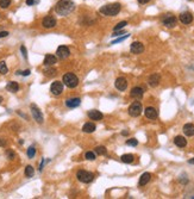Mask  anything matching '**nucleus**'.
Returning <instances> with one entry per match:
<instances>
[{"mask_svg": "<svg viewBox=\"0 0 194 199\" xmlns=\"http://www.w3.org/2000/svg\"><path fill=\"white\" fill-rule=\"evenodd\" d=\"M74 8L73 0H60L55 6V12L60 15H68L74 11Z\"/></svg>", "mask_w": 194, "mask_h": 199, "instance_id": "nucleus-1", "label": "nucleus"}, {"mask_svg": "<svg viewBox=\"0 0 194 199\" xmlns=\"http://www.w3.org/2000/svg\"><path fill=\"white\" fill-rule=\"evenodd\" d=\"M120 8H122V5L119 2H113V4H107L105 6L99 10L101 15H107V17H112V15H116L120 12Z\"/></svg>", "mask_w": 194, "mask_h": 199, "instance_id": "nucleus-2", "label": "nucleus"}, {"mask_svg": "<svg viewBox=\"0 0 194 199\" xmlns=\"http://www.w3.org/2000/svg\"><path fill=\"white\" fill-rule=\"evenodd\" d=\"M63 84L69 88H75L79 85V79L74 73H66L63 75Z\"/></svg>", "mask_w": 194, "mask_h": 199, "instance_id": "nucleus-3", "label": "nucleus"}, {"mask_svg": "<svg viewBox=\"0 0 194 199\" xmlns=\"http://www.w3.org/2000/svg\"><path fill=\"white\" fill-rule=\"evenodd\" d=\"M76 178H78L79 181H81L84 184H89V183L93 181L94 174L91 173V172H87V170L81 169V170H79L78 173H76Z\"/></svg>", "mask_w": 194, "mask_h": 199, "instance_id": "nucleus-4", "label": "nucleus"}, {"mask_svg": "<svg viewBox=\"0 0 194 199\" xmlns=\"http://www.w3.org/2000/svg\"><path fill=\"white\" fill-rule=\"evenodd\" d=\"M142 104H140V101H135V103H132L130 107H129V115L131 116V117H138L140 116L142 113Z\"/></svg>", "mask_w": 194, "mask_h": 199, "instance_id": "nucleus-5", "label": "nucleus"}, {"mask_svg": "<svg viewBox=\"0 0 194 199\" xmlns=\"http://www.w3.org/2000/svg\"><path fill=\"white\" fill-rule=\"evenodd\" d=\"M42 26L45 28V29H53L56 26V19L51 15H47L42 20Z\"/></svg>", "mask_w": 194, "mask_h": 199, "instance_id": "nucleus-6", "label": "nucleus"}, {"mask_svg": "<svg viewBox=\"0 0 194 199\" xmlns=\"http://www.w3.org/2000/svg\"><path fill=\"white\" fill-rule=\"evenodd\" d=\"M162 23L167 28H174L176 25V18L173 15H166L162 18Z\"/></svg>", "mask_w": 194, "mask_h": 199, "instance_id": "nucleus-7", "label": "nucleus"}, {"mask_svg": "<svg viewBox=\"0 0 194 199\" xmlns=\"http://www.w3.org/2000/svg\"><path fill=\"white\" fill-rule=\"evenodd\" d=\"M30 107H31V112H32L33 118H35V121L38 123V124H42V123H43V115H42L41 110H39L35 104H32Z\"/></svg>", "mask_w": 194, "mask_h": 199, "instance_id": "nucleus-8", "label": "nucleus"}, {"mask_svg": "<svg viewBox=\"0 0 194 199\" xmlns=\"http://www.w3.org/2000/svg\"><path fill=\"white\" fill-rule=\"evenodd\" d=\"M50 92L54 95H60L63 92V84L61 81H54L50 87Z\"/></svg>", "mask_w": 194, "mask_h": 199, "instance_id": "nucleus-9", "label": "nucleus"}, {"mask_svg": "<svg viewBox=\"0 0 194 199\" xmlns=\"http://www.w3.org/2000/svg\"><path fill=\"white\" fill-rule=\"evenodd\" d=\"M56 55H57V57H60V59H67L68 56L70 55V50L68 46H60L57 48V50H56Z\"/></svg>", "mask_w": 194, "mask_h": 199, "instance_id": "nucleus-10", "label": "nucleus"}, {"mask_svg": "<svg viewBox=\"0 0 194 199\" xmlns=\"http://www.w3.org/2000/svg\"><path fill=\"white\" fill-rule=\"evenodd\" d=\"M114 86H116V88L118 90V91H125V90H126V87H127V81H126V79H125V77H120L116 80Z\"/></svg>", "mask_w": 194, "mask_h": 199, "instance_id": "nucleus-11", "label": "nucleus"}, {"mask_svg": "<svg viewBox=\"0 0 194 199\" xmlns=\"http://www.w3.org/2000/svg\"><path fill=\"white\" fill-rule=\"evenodd\" d=\"M160 80H161V77H160V74H157V73H154V74H151L149 79H148V84L150 87H156V86H158L160 84Z\"/></svg>", "mask_w": 194, "mask_h": 199, "instance_id": "nucleus-12", "label": "nucleus"}, {"mask_svg": "<svg viewBox=\"0 0 194 199\" xmlns=\"http://www.w3.org/2000/svg\"><path fill=\"white\" fill-rule=\"evenodd\" d=\"M130 50L132 54H142L144 51V46L140 42H133L130 46Z\"/></svg>", "mask_w": 194, "mask_h": 199, "instance_id": "nucleus-13", "label": "nucleus"}, {"mask_svg": "<svg viewBox=\"0 0 194 199\" xmlns=\"http://www.w3.org/2000/svg\"><path fill=\"white\" fill-rule=\"evenodd\" d=\"M180 22L182 24H191L193 22V15L191 12H183V13H181L180 15Z\"/></svg>", "mask_w": 194, "mask_h": 199, "instance_id": "nucleus-14", "label": "nucleus"}, {"mask_svg": "<svg viewBox=\"0 0 194 199\" xmlns=\"http://www.w3.org/2000/svg\"><path fill=\"white\" fill-rule=\"evenodd\" d=\"M144 115H145V117L149 118V119H156V118H157V111H156L155 107L149 106L144 110Z\"/></svg>", "mask_w": 194, "mask_h": 199, "instance_id": "nucleus-15", "label": "nucleus"}, {"mask_svg": "<svg viewBox=\"0 0 194 199\" xmlns=\"http://www.w3.org/2000/svg\"><path fill=\"white\" fill-rule=\"evenodd\" d=\"M88 117L92 119V121H100L104 118V115L101 113L100 111H98V110H91V111H88Z\"/></svg>", "mask_w": 194, "mask_h": 199, "instance_id": "nucleus-16", "label": "nucleus"}, {"mask_svg": "<svg viewBox=\"0 0 194 199\" xmlns=\"http://www.w3.org/2000/svg\"><path fill=\"white\" fill-rule=\"evenodd\" d=\"M143 94H144V90L142 87H133L131 90V93H130L132 98H136V99H140L143 97Z\"/></svg>", "mask_w": 194, "mask_h": 199, "instance_id": "nucleus-17", "label": "nucleus"}, {"mask_svg": "<svg viewBox=\"0 0 194 199\" xmlns=\"http://www.w3.org/2000/svg\"><path fill=\"white\" fill-rule=\"evenodd\" d=\"M80 104H81V99H80V98H71V99L66 100V105L69 107V108L78 107Z\"/></svg>", "mask_w": 194, "mask_h": 199, "instance_id": "nucleus-18", "label": "nucleus"}, {"mask_svg": "<svg viewBox=\"0 0 194 199\" xmlns=\"http://www.w3.org/2000/svg\"><path fill=\"white\" fill-rule=\"evenodd\" d=\"M150 179H151V174L150 173H143L140 178V181H138V185L140 186H145V185L150 181Z\"/></svg>", "mask_w": 194, "mask_h": 199, "instance_id": "nucleus-19", "label": "nucleus"}, {"mask_svg": "<svg viewBox=\"0 0 194 199\" xmlns=\"http://www.w3.org/2000/svg\"><path fill=\"white\" fill-rule=\"evenodd\" d=\"M174 143L179 148H185L187 146V139L185 137H182V136H176L174 138Z\"/></svg>", "mask_w": 194, "mask_h": 199, "instance_id": "nucleus-20", "label": "nucleus"}, {"mask_svg": "<svg viewBox=\"0 0 194 199\" xmlns=\"http://www.w3.org/2000/svg\"><path fill=\"white\" fill-rule=\"evenodd\" d=\"M6 90H7L8 92L16 93L19 91V85H18V82H16V81H10V82L6 85Z\"/></svg>", "mask_w": 194, "mask_h": 199, "instance_id": "nucleus-21", "label": "nucleus"}, {"mask_svg": "<svg viewBox=\"0 0 194 199\" xmlns=\"http://www.w3.org/2000/svg\"><path fill=\"white\" fill-rule=\"evenodd\" d=\"M183 132H185V135L186 136H194V125L193 124H191V123H188V124H185L183 125Z\"/></svg>", "mask_w": 194, "mask_h": 199, "instance_id": "nucleus-22", "label": "nucleus"}, {"mask_svg": "<svg viewBox=\"0 0 194 199\" xmlns=\"http://www.w3.org/2000/svg\"><path fill=\"white\" fill-rule=\"evenodd\" d=\"M56 61H57L56 56L50 55V54H48L47 56L44 57V64H45V66H54L55 63H56Z\"/></svg>", "mask_w": 194, "mask_h": 199, "instance_id": "nucleus-23", "label": "nucleus"}, {"mask_svg": "<svg viewBox=\"0 0 194 199\" xmlns=\"http://www.w3.org/2000/svg\"><path fill=\"white\" fill-rule=\"evenodd\" d=\"M95 129H97L95 124H93V123H91V122H88V123H86L85 125H84V128H82V131H84V132H87V134H91V132H94V131H95Z\"/></svg>", "mask_w": 194, "mask_h": 199, "instance_id": "nucleus-24", "label": "nucleus"}, {"mask_svg": "<svg viewBox=\"0 0 194 199\" xmlns=\"http://www.w3.org/2000/svg\"><path fill=\"white\" fill-rule=\"evenodd\" d=\"M120 159L124 163H132L133 160H135V156L132 154H124V155H122Z\"/></svg>", "mask_w": 194, "mask_h": 199, "instance_id": "nucleus-25", "label": "nucleus"}, {"mask_svg": "<svg viewBox=\"0 0 194 199\" xmlns=\"http://www.w3.org/2000/svg\"><path fill=\"white\" fill-rule=\"evenodd\" d=\"M7 72H8V68L7 66H6V63H5V61H1L0 62V74L5 75V74H7Z\"/></svg>", "mask_w": 194, "mask_h": 199, "instance_id": "nucleus-26", "label": "nucleus"}, {"mask_svg": "<svg viewBox=\"0 0 194 199\" xmlns=\"http://www.w3.org/2000/svg\"><path fill=\"white\" fill-rule=\"evenodd\" d=\"M33 173H35V169L32 166H26V168H25V176H28V178H31L33 175Z\"/></svg>", "mask_w": 194, "mask_h": 199, "instance_id": "nucleus-27", "label": "nucleus"}, {"mask_svg": "<svg viewBox=\"0 0 194 199\" xmlns=\"http://www.w3.org/2000/svg\"><path fill=\"white\" fill-rule=\"evenodd\" d=\"M94 150H95V153L99 154V155H105V154L107 153L106 148H105V147H102V146H98Z\"/></svg>", "mask_w": 194, "mask_h": 199, "instance_id": "nucleus-28", "label": "nucleus"}, {"mask_svg": "<svg viewBox=\"0 0 194 199\" xmlns=\"http://www.w3.org/2000/svg\"><path fill=\"white\" fill-rule=\"evenodd\" d=\"M26 154H28V157H29V159L35 157V155H36V148H35V147H30V148L28 149Z\"/></svg>", "mask_w": 194, "mask_h": 199, "instance_id": "nucleus-29", "label": "nucleus"}, {"mask_svg": "<svg viewBox=\"0 0 194 199\" xmlns=\"http://www.w3.org/2000/svg\"><path fill=\"white\" fill-rule=\"evenodd\" d=\"M11 5V0H0V7L7 8Z\"/></svg>", "mask_w": 194, "mask_h": 199, "instance_id": "nucleus-30", "label": "nucleus"}, {"mask_svg": "<svg viewBox=\"0 0 194 199\" xmlns=\"http://www.w3.org/2000/svg\"><path fill=\"white\" fill-rule=\"evenodd\" d=\"M126 25H127V22H120V23H118L116 25V26H114V29H113V30L114 31H118V30H120V29H123V28H125V26H126Z\"/></svg>", "mask_w": 194, "mask_h": 199, "instance_id": "nucleus-31", "label": "nucleus"}, {"mask_svg": "<svg viewBox=\"0 0 194 199\" xmlns=\"http://www.w3.org/2000/svg\"><path fill=\"white\" fill-rule=\"evenodd\" d=\"M126 144H127V146H131V147H136L138 144V141H137L136 138H130V139L126 141Z\"/></svg>", "mask_w": 194, "mask_h": 199, "instance_id": "nucleus-32", "label": "nucleus"}, {"mask_svg": "<svg viewBox=\"0 0 194 199\" xmlns=\"http://www.w3.org/2000/svg\"><path fill=\"white\" fill-rule=\"evenodd\" d=\"M86 159L89 161H94L95 160V153H93V152H87L86 153Z\"/></svg>", "mask_w": 194, "mask_h": 199, "instance_id": "nucleus-33", "label": "nucleus"}, {"mask_svg": "<svg viewBox=\"0 0 194 199\" xmlns=\"http://www.w3.org/2000/svg\"><path fill=\"white\" fill-rule=\"evenodd\" d=\"M44 73H45V75H47V77H53V75L56 74V69H53V68L45 69V70H44Z\"/></svg>", "mask_w": 194, "mask_h": 199, "instance_id": "nucleus-34", "label": "nucleus"}, {"mask_svg": "<svg viewBox=\"0 0 194 199\" xmlns=\"http://www.w3.org/2000/svg\"><path fill=\"white\" fill-rule=\"evenodd\" d=\"M127 37H129V35H125V36H123V37H119L118 39H114L113 42H111V44H117V43H119V42H122V41L126 39Z\"/></svg>", "mask_w": 194, "mask_h": 199, "instance_id": "nucleus-35", "label": "nucleus"}, {"mask_svg": "<svg viewBox=\"0 0 194 199\" xmlns=\"http://www.w3.org/2000/svg\"><path fill=\"white\" fill-rule=\"evenodd\" d=\"M6 155H7L8 160H13V159H15V153H13L12 150H7V152H6Z\"/></svg>", "mask_w": 194, "mask_h": 199, "instance_id": "nucleus-36", "label": "nucleus"}, {"mask_svg": "<svg viewBox=\"0 0 194 199\" xmlns=\"http://www.w3.org/2000/svg\"><path fill=\"white\" fill-rule=\"evenodd\" d=\"M20 51H22L24 57H25V59H28V51H26V48H25L24 46H20Z\"/></svg>", "mask_w": 194, "mask_h": 199, "instance_id": "nucleus-37", "label": "nucleus"}, {"mask_svg": "<svg viewBox=\"0 0 194 199\" xmlns=\"http://www.w3.org/2000/svg\"><path fill=\"white\" fill-rule=\"evenodd\" d=\"M7 36H8L7 31H1V32H0V38H2V37H7Z\"/></svg>", "mask_w": 194, "mask_h": 199, "instance_id": "nucleus-38", "label": "nucleus"}, {"mask_svg": "<svg viewBox=\"0 0 194 199\" xmlns=\"http://www.w3.org/2000/svg\"><path fill=\"white\" fill-rule=\"evenodd\" d=\"M30 73H31V72H30V69H26V70H24V72H22L20 74H23L24 77H28V75H30Z\"/></svg>", "mask_w": 194, "mask_h": 199, "instance_id": "nucleus-39", "label": "nucleus"}, {"mask_svg": "<svg viewBox=\"0 0 194 199\" xmlns=\"http://www.w3.org/2000/svg\"><path fill=\"white\" fill-rule=\"evenodd\" d=\"M120 35H124V31H119V32L114 31V33H113L112 36H113V37H117V36H120Z\"/></svg>", "mask_w": 194, "mask_h": 199, "instance_id": "nucleus-40", "label": "nucleus"}, {"mask_svg": "<svg viewBox=\"0 0 194 199\" xmlns=\"http://www.w3.org/2000/svg\"><path fill=\"white\" fill-rule=\"evenodd\" d=\"M4 146H6V139L0 138V147H4Z\"/></svg>", "mask_w": 194, "mask_h": 199, "instance_id": "nucleus-41", "label": "nucleus"}, {"mask_svg": "<svg viewBox=\"0 0 194 199\" xmlns=\"http://www.w3.org/2000/svg\"><path fill=\"white\" fill-rule=\"evenodd\" d=\"M26 4H28L29 6H31V5L35 4V0H26Z\"/></svg>", "mask_w": 194, "mask_h": 199, "instance_id": "nucleus-42", "label": "nucleus"}, {"mask_svg": "<svg viewBox=\"0 0 194 199\" xmlns=\"http://www.w3.org/2000/svg\"><path fill=\"white\" fill-rule=\"evenodd\" d=\"M149 1H150V0H138V2L142 4V5H143V4H147V2H149Z\"/></svg>", "mask_w": 194, "mask_h": 199, "instance_id": "nucleus-43", "label": "nucleus"}, {"mask_svg": "<svg viewBox=\"0 0 194 199\" xmlns=\"http://www.w3.org/2000/svg\"><path fill=\"white\" fill-rule=\"evenodd\" d=\"M188 163H189V165H194V159H191V160H188Z\"/></svg>", "mask_w": 194, "mask_h": 199, "instance_id": "nucleus-44", "label": "nucleus"}, {"mask_svg": "<svg viewBox=\"0 0 194 199\" xmlns=\"http://www.w3.org/2000/svg\"><path fill=\"white\" fill-rule=\"evenodd\" d=\"M127 134H129V132H127V131H123V132H122V135H124V136H126V135H127Z\"/></svg>", "mask_w": 194, "mask_h": 199, "instance_id": "nucleus-45", "label": "nucleus"}, {"mask_svg": "<svg viewBox=\"0 0 194 199\" xmlns=\"http://www.w3.org/2000/svg\"><path fill=\"white\" fill-rule=\"evenodd\" d=\"M1 101H2V97H1V95H0V103H1Z\"/></svg>", "mask_w": 194, "mask_h": 199, "instance_id": "nucleus-46", "label": "nucleus"}, {"mask_svg": "<svg viewBox=\"0 0 194 199\" xmlns=\"http://www.w3.org/2000/svg\"><path fill=\"white\" fill-rule=\"evenodd\" d=\"M192 198H193V199H194V197H192Z\"/></svg>", "mask_w": 194, "mask_h": 199, "instance_id": "nucleus-47", "label": "nucleus"}]
</instances>
